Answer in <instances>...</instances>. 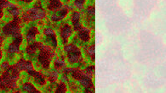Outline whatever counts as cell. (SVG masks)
Instances as JSON below:
<instances>
[{
    "mask_svg": "<svg viewBox=\"0 0 166 93\" xmlns=\"http://www.w3.org/2000/svg\"><path fill=\"white\" fill-rule=\"evenodd\" d=\"M86 53H87V54L92 57V60L94 61L95 60V46H88L86 48Z\"/></svg>",
    "mask_w": 166,
    "mask_h": 93,
    "instance_id": "17",
    "label": "cell"
},
{
    "mask_svg": "<svg viewBox=\"0 0 166 93\" xmlns=\"http://www.w3.org/2000/svg\"><path fill=\"white\" fill-rule=\"evenodd\" d=\"M81 84L85 86V88L87 89L86 90V92H91V91H89V89H93L94 85L92 81H91V78L90 77H88V76L85 75V77H83L80 80Z\"/></svg>",
    "mask_w": 166,
    "mask_h": 93,
    "instance_id": "6",
    "label": "cell"
},
{
    "mask_svg": "<svg viewBox=\"0 0 166 93\" xmlns=\"http://www.w3.org/2000/svg\"><path fill=\"white\" fill-rule=\"evenodd\" d=\"M16 65V67L19 69L20 71H21V70H26V71L28 72L30 71V70H32V69H33V64H32V63H31L30 61H25V60H23V59L20 60Z\"/></svg>",
    "mask_w": 166,
    "mask_h": 93,
    "instance_id": "5",
    "label": "cell"
},
{
    "mask_svg": "<svg viewBox=\"0 0 166 93\" xmlns=\"http://www.w3.org/2000/svg\"><path fill=\"white\" fill-rule=\"evenodd\" d=\"M70 9V8H61V9L60 10L59 14H58V15H57V17L59 18V20H61V19H62V18H64V17L67 15V14L68 13V10Z\"/></svg>",
    "mask_w": 166,
    "mask_h": 93,
    "instance_id": "16",
    "label": "cell"
},
{
    "mask_svg": "<svg viewBox=\"0 0 166 93\" xmlns=\"http://www.w3.org/2000/svg\"><path fill=\"white\" fill-rule=\"evenodd\" d=\"M94 71H95V67H94V66L87 68V69H86V75H85L91 78V76H92V75L94 74Z\"/></svg>",
    "mask_w": 166,
    "mask_h": 93,
    "instance_id": "21",
    "label": "cell"
},
{
    "mask_svg": "<svg viewBox=\"0 0 166 93\" xmlns=\"http://www.w3.org/2000/svg\"><path fill=\"white\" fill-rule=\"evenodd\" d=\"M21 42H22V36L19 35L16 37V40L9 45V46L8 47V52L9 53H17L19 51V46L21 45Z\"/></svg>",
    "mask_w": 166,
    "mask_h": 93,
    "instance_id": "4",
    "label": "cell"
},
{
    "mask_svg": "<svg viewBox=\"0 0 166 93\" xmlns=\"http://www.w3.org/2000/svg\"><path fill=\"white\" fill-rule=\"evenodd\" d=\"M72 75L73 78H75L76 80H80L83 77H85V75H84L83 71H81L78 69H72Z\"/></svg>",
    "mask_w": 166,
    "mask_h": 93,
    "instance_id": "13",
    "label": "cell"
},
{
    "mask_svg": "<svg viewBox=\"0 0 166 93\" xmlns=\"http://www.w3.org/2000/svg\"><path fill=\"white\" fill-rule=\"evenodd\" d=\"M87 11H88V14H89V15H94V14H95V8L94 7H89Z\"/></svg>",
    "mask_w": 166,
    "mask_h": 93,
    "instance_id": "28",
    "label": "cell"
},
{
    "mask_svg": "<svg viewBox=\"0 0 166 93\" xmlns=\"http://www.w3.org/2000/svg\"><path fill=\"white\" fill-rule=\"evenodd\" d=\"M26 2H27V3H30V2H32V0H25Z\"/></svg>",
    "mask_w": 166,
    "mask_h": 93,
    "instance_id": "30",
    "label": "cell"
},
{
    "mask_svg": "<svg viewBox=\"0 0 166 93\" xmlns=\"http://www.w3.org/2000/svg\"><path fill=\"white\" fill-rule=\"evenodd\" d=\"M42 44H40V43H38V42H35L33 44H32V45H30V46H27V48H26V53H29V54H33L34 53L36 52L37 50V48L38 47H40Z\"/></svg>",
    "mask_w": 166,
    "mask_h": 93,
    "instance_id": "14",
    "label": "cell"
},
{
    "mask_svg": "<svg viewBox=\"0 0 166 93\" xmlns=\"http://www.w3.org/2000/svg\"><path fill=\"white\" fill-rule=\"evenodd\" d=\"M44 34H45L46 36H48V37H51V36L55 35V33H54V30H53L52 29H50V28L45 29V30H44Z\"/></svg>",
    "mask_w": 166,
    "mask_h": 93,
    "instance_id": "26",
    "label": "cell"
},
{
    "mask_svg": "<svg viewBox=\"0 0 166 93\" xmlns=\"http://www.w3.org/2000/svg\"><path fill=\"white\" fill-rule=\"evenodd\" d=\"M20 23H21V19L18 17H15L14 21L8 23L5 25L3 29V32L5 36H10L13 35L15 37H17L21 35L20 32Z\"/></svg>",
    "mask_w": 166,
    "mask_h": 93,
    "instance_id": "2",
    "label": "cell"
},
{
    "mask_svg": "<svg viewBox=\"0 0 166 93\" xmlns=\"http://www.w3.org/2000/svg\"><path fill=\"white\" fill-rule=\"evenodd\" d=\"M62 7V4L60 2L59 0H50V5H49V9L52 11H56Z\"/></svg>",
    "mask_w": 166,
    "mask_h": 93,
    "instance_id": "11",
    "label": "cell"
},
{
    "mask_svg": "<svg viewBox=\"0 0 166 93\" xmlns=\"http://www.w3.org/2000/svg\"><path fill=\"white\" fill-rule=\"evenodd\" d=\"M72 28L69 26V25H65L61 28V37H62V38L64 39V42L66 43L67 42V38L70 37V35L72 34Z\"/></svg>",
    "mask_w": 166,
    "mask_h": 93,
    "instance_id": "8",
    "label": "cell"
},
{
    "mask_svg": "<svg viewBox=\"0 0 166 93\" xmlns=\"http://www.w3.org/2000/svg\"><path fill=\"white\" fill-rule=\"evenodd\" d=\"M2 16H3V13H0V19L2 18Z\"/></svg>",
    "mask_w": 166,
    "mask_h": 93,
    "instance_id": "31",
    "label": "cell"
},
{
    "mask_svg": "<svg viewBox=\"0 0 166 93\" xmlns=\"http://www.w3.org/2000/svg\"><path fill=\"white\" fill-rule=\"evenodd\" d=\"M39 48L41 49V53H40V55L38 57V59H39L40 63L43 65V67L46 69V68L49 67L50 59L54 53H53V52H52L50 48L48 47V46H43V45H41Z\"/></svg>",
    "mask_w": 166,
    "mask_h": 93,
    "instance_id": "3",
    "label": "cell"
},
{
    "mask_svg": "<svg viewBox=\"0 0 166 93\" xmlns=\"http://www.w3.org/2000/svg\"><path fill=\"white\" fill-rule=\"evenodd\" d=\"M68 59L71 63H75L77 61H78L81 59L80 51L78 48H76L74 51H72L71 53H68Z\"/></svg>",
    "mask_w": 166,
    "mask_h": 93,
    "instance_id": "7",
    "label": "cell"
},
{
    "mask_svg": "<svg viewBox=\"0 0 166 93\" xmlns=\"http://www.w3.org/2000/svg\"><path fill=\"white\" fill-rule=\"evenodd\" d=\"M10 7H11V8L9 9V12L12 14L13 15H14V17H17L18 14H19V10H18V8H16V6L10 4Z\"/></svg>",
    "mask_w": 166,
    "mask_h": 93,
    "instance_id": "19",
    "label": "cell"
},
{
    "mask_svg": "<svg viewBox=\"0 0 166 93\" xmlns=\"http://www.w3.org/2000/svg\"><path fill=\"white\" fill-rule=\"evenodd\" d=\"M79 19H80V14H79V13L75 12L73 13V14H72V20L73 21V23H75V22H79Z\"/></svg>",
    "mask_w": 166,
    "mask_h": 93,
    "instance_id": "23",
    "label": "cell"
},
{
    "mask_svg": "<svg viewBox=\"0 0 166 93\" xmlns=\"http://www.w3.org/2000/svg\"><path fill=\"white\" fill-rule=\"evenodd\" d=\"M44 16H45V12L41 8L40 3L38 2V4L35 5V7L33 8L29 9V10H27L26 12L23 14L22 20L24 21H31L37 20V19H42Z\"/></svg>",
    "mask_w": 166,
    "mask_h": 93,
    "instance_id": "1",
    "label": "cell"
},
{
    "mask_svg": "<svg viewBox=\"0 0 166 93\" xmlns=\"http://www.w3.org/2000/svg\"><path fill=\"white\" fill-rule=\"evenodd\" d=\"M78 37L80 38L82 41L84 42H88L89 40V30L87 28H84L82 27L79 30V32H78Z\"/></svg>",
    "mask_w": 166,
    "mask_h": 93,
    "instance_id": "10",
    "label": "cell"
},
{
    "mask_svg": "<svg viewBox=\"0 0 166 93\" xmlns=\"http://www.w3.org/2000/svg\"><path fill=\"white\" fill-rule=\"evenodd\" d=\"M66 92V85L63 82H61L58 85V88L56 90V93H64Z\"/></svg>",
    "mask_w": 166,
    "mask_h": 93,
    "instance_id": "18",
    "label": "cell"
},
{
    "mask_svg": "<svg viewBox=\"0 0 166 93\" xmlns=\"http://www.w3.org/2000/svg\"><path fill=\"white\" fill-rule=\"evenodd\" d=\"M28 73H29L32 76H34V78L36 79V80H37L40 85H43L45 84V82H46V81H45V79H44L43 75L40 72L34 71L33 69H32V70L28 71Z\"/></svg>",
    "mask_w": 166,
    "mask_h": 93,
    "instance_id": "9",
    "label": "cell"
},
{
    "mask_svg": "<svg viewBox=\"0 0 166 93\" xmlns=\"http://www.w3.org/2000/svg\"><path fill=\"white\" fill-rule=\"evenodd\" d=\"M76 48H78V47H76L75 46H73V45H67V46H65V50H66L67 53H71L72 51L75 50Z\"/></svg>",
    "mask_w": 166,
    "mask_h": 93,
    "instance_id": "25",
    "label": "cell"
},
{
    "mask_svg": "<svg viewBox=\"0 0 166 93\" xmlns=\"http://www.w3.org/2000/svg\"><path fill=\"white\" fill-rule=\"evenodd\" d=\"M85 0H76L75 1V6L78 8H83Z\"/></svg>",
    "mask_w": 166,
    "mask_h": 93,
    "instance_id": "24",
    "label": "cell"
},
{
    "mask_svg": "<svg viewBox=\"0 0 166 93\" xmlns=\"http://www.w3.org/2000/svg\"><path fill=\"white\" fill-rule=\"evenodd\" d=\"M9 67V63L7 62H4V63H2V65H1V69H2V71L4 72L6 71L7 69Z\"/></svg>",
    "mask_w": 166,
    "mask_h": 93,
    "instance_id": "27",
    "label": "cell"
},
{
    "mask_svg": "<svg viewBox=\"0 0 166 93\" xmlns=\"http://www.w3.org/2000/svg\"><path fill=\"white\" fill-rule=\"evenodd\" d=\"M2 43H3V37H0V47L2 46Z\"/></svg>",
    "mask_w": 166,
    "mask_h": 93,
    "instance_id": "29",
    "label": "cell"
},
{
    "mask_svg": "<svg viewBox=\"0 0 166 93\" xmlns=\"http://www.w3.org/2000/svg\"><path fill=\"white\" fill-rule=\"evenodd\" d=\"M57 76H58L57 72H52L50 75H49V80L51 81V82H54L57 79Z\"/></svg>",
    "mask_w": 166,
    "mask_h": 93,
    "instance_id": "22",
    "label": "cell"
},
{
    "mask_svg": "<svg viewBox=\"0 0 166 93\" xmlns=\"http://www.w3.org/2000/svg\"><path fill=\"white\" fill-rule=\"evenodd\" d=\"M65 66V63L62 59H58L55 62V67L56 69H61V67H64Z\"/></svg>",
    "mask_w": 166,
    "mask_h": 93,
    "instance_id": "20",
    "label": "cell"
},
{
    "mask_svg": "<svg viewBox=\"0 0 166 93\" xmlns=\"http://www.w3.org/2000/svg\"><path fill=\"white\" fill-rule=\"evenodd\" d=\"M37 34H38V30H37V28H36V27H32V28L27 31V33H26V40H27L28 42L33 41L34 38H35Z\"/></svg>",
    "mask_w": 166,
    "mask_h": 93,
    "instance_id": "12",
    "label": "cell"
},
{
    "mask_svg": "<svg viewBox=\"0 0 166 93\" xmlns=\"http://www.w3.org/2000/svg\"><path fill=\"white\" fill-rule=\"evenodd\" d=\"M23 89L28 91V92H38V91H37L35 87H34L33 85H31L30 83H26L23 85Z\"/></svg>",
    "mask_w": 166,
    "mask_h": 93,
    "instance_id": "15",
    "label": "cell"
}]
</instances>
